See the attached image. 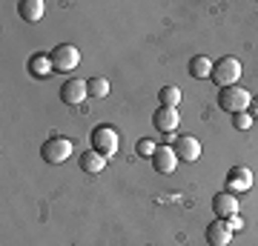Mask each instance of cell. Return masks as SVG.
I'll list each match as a JSON object with an SVG mask.
<instances>
[{"mask_svg":"<svg viewBox=\"0 0 258 246\" xmlns=\"http://www.w3.org/2000/svg\"><path fill=\"white\" fill-rule=\"evenodd\" d=\"M238 77H241V60L238 57H221V60H215L212 63V83L215 86H221V89H227V86H238Z\"/></svg>","mask_w":258,"mask_h":246,"instance_id":"1","label":"cell"},{"mask_svg":"<svg viewBox=\"0 0 258 246\" xmlns=\"http://www.w3.org/2000/svg\"><path fill=\"white\" fill-rule=\"evenodd\" d=\"M249 103H252V95L244 86H227V89L218 92V106L224 112H230V115L249 112Z\"/></svg>","mask_w":258,"mask_h":246,"instance_id":"2","label":"cell"},{"mask_svg":"<svg viewBox=\"0 0 258 246\" xmlns=\"http://www.w3.org/2000/svg\"><path fill=\"white\" fill-rule=\"evenodd\" d=\"M89 140H92L95 152L103 155L106 160L118 152V146H120V137H118V132H115L112 126H95L92 132H89Z\"/></svg>","mask_w":258,"mask_h":246,"instance_id":"3","label":"cell"},{"mask_svg":"<svg viewBox=\"0 0 258 246\" xmlns=\"http://www.w3.org/2000/svg\"><path fill=\"white\" fill-rule=\"evenodd\" d=\"M69 155H72V140H69V137L52 135L49 140H43V146H40V157L52 166L69 160Z\"/></svg>","mask_w":258,"mask_h":246,"instance_id":"4","label":"cell"},{"mask_svg":"<svg viewBox=\"0 0 258 246\" xmlns=\"http://www.w3.org/2000/svg\"><path fill=\"white\" fill-rule=\"evenodd\" d=\"M49 57H52V69H55V72H72V69L81 66V52H78L72 43L55 46V49L49 52Z\"/></svg>","mask_w":258,"mask_h":246,"instance_id":"5","label":"cell"},{"mask_svg":"<svg viewBox=\"0 0 258 246\" xmlns=\"http://www.w3.org/2000/svg\"><path fill=\"white\" fill-rule=\"evenodd\" d=\"M249 189H252V172L247 166H232L227 172V192L241 195V192H249Z\"/></svg>","mask_w":258,"mask_h":246,"instance_id":"6","label":"cell"},{"mask_svg":"<svg viewBox=\"0 0 258 246\" xmlns=\"http://www.w3.org/2000/svg\"><path fill=\"white\" fill-rule=\"evenodd\" d=\"M172 149H175L178 160H186V163H195V160L201 157V143H198V137H192V135H181V137H175Z\"/></svg>","mask_w":258,"mask_h":246,"instance_id":"7","label":"cell"},{"mask_svg":"<svg viewBox=\"0 0 258 246\" xmlns=\"http://www.w3.org/2000/svg\"><path fill=\"white\" fill-rule=\"evenodd\" d=\"M212 212H215V218H232V215H238V195H232V192H218L215 198H212Z\"/></svg>","mask_w":258,"mask_h":246,"instance_id":"8","label":"cell"},{"mask_svg":"<svg viewBox=\"0 0 258 246\" xmlns=\"http://www.w3.org/2000/svg\"><path fill=\"white\" fill-rule=\"evenodd\" d=\"M178 123H181L178 109L161 106V109H155V115H152V126H155V132H161V135H172V132L178 129Z\"/></svg>","mask_w":258,"mask_h":246,"instance_id":"9","label":"cell"},{"mask_svg":"<svg viewBox=\"0 0 258 246\" xmlns=\"http://www.w3.org/2000/svg\"><path fill=\"white\" fill-rule=\"evenodd\" d=\"M89 95V89H86V80H66L63 86H60V101L66 103V106H81L83 98Z\"/></svg>","mask_w":258,"mask_h":246,"instance_id":"10","label":"cell"},{"mask_svg":"<svg viewBox=\"0 0 258 246\" xmlns=\"http://www.w3.org/2000/svg\"><path fill=\"white\" fill-rule=\"evenodd\" d=\"M152 166H155V172H158V175H169V172H175V166H178L175 149H172V146H158L155 155H152Z\"/></svg>","mask_w":258,"mask_h":246,"instance_id":"11","label":"cell"},{"mask_svg":"<svg viewBox=\"0 0 258 246\" xmlns=\"http://www.w3.org/2000/svg\"><path fill=\"white\" fill-rule=\"evenodd\" d=\"M232 240V229L227 226V220H212L210 226H207V243L210 246H230Z\"/></svg>","mask_w":258,"mask_h":246,"instance_id":"12","label":"cell"},{"mask_svg":"<svg viewBox=\"0 0 258 246\" xmlns=\"http://www.w3.org/2000/svg\"><path fill=\"white\" fill-rule=\"evenodd\" d=\"M78 163H81V169H83L86 175H98V172H103V166H106V157L98 155L95 149H89V152H83V155L78 157Z\"/></svg>","mask_w":258,"mask_h":246,"instance_id":"13","label":"cell"},{"mask_svg":"<svg viewBox=\"0 0 258 246\" xmlns=\"http://www.w3.org/2000/svg\"><path fill=\"white\" fill-rule=\"evenodd\" d=\"M18 15L26 20V23H37V20L43 18V0H20Z\"/></svg>","mask_w":258,"mask_h":246,"instance_id":"14","label":"cell"},{"mask_svg":"<svg viewBox=\"0 0 258 246\" xmlns=\"http://www.w3.org/2000/svg\"><path fill=\"white\" fill-rule=\"evenodd\" d=\"M189 74H192L195 80H207V77H212V60L207 55H195L192 60H189Z\"/></svg>","mask_w":258,"mask_h":246,"instance_id":"15","label":"cell"},{"mask_svg":"<svg viewBox=\"0 0 258 246\" xmlns=\"http://www.w3.org/2000/svg\"><path fill=\"white\" fill-rule=\"evenodd\" d=\"M29 72L35 74V77H46V74H52L55 69H52V57L49 55H32V60H29Z\"/></svg>","mask_w":258,"mask_h":246,"instance_id":"16","label":"cell"},{"mask_svg":"<svg viewBox=\"0 0 258 246\" xmlns=\"http://www.w3.org/2000/svg\"><path fill=\"white\" fill-rule=\"evenodd\" d=\"M158 101H161V106H166V109H175L178 103H181V89L178 86H164V89L158 92Z\"/></svg>","mask_w":258,"mask_h":246,"instance_id":"17","label":"cell"},{"mask_svg":"<svg viewBox=\"0 0 258 246\" xmlns=\"http://www.w3.org/2000/svg\"><path fill=\"white\" fill-rule=\"evenodd\" d=\"M86 89H89L92 98H106L109 95V80L106 77H89L86 80Z\"/></svg>","mask_w":258,"mask_h":246,"instance_id":"18","label":"cell"},{"mask_svg":"<svg viewBox=\"0 0 258 246\" xmlns=\"http://www.w3.org/2000/svg\"><path fill=\"white\" fill-rule=\"evenodd\" d=\"M252 123H255V120H252V115H249V112H238V115H232V126L238 129V132H247Z\"/></svg>","mask_w":258,"mask_h":246,"instance_id":"19","label":"cell"},{"mask_svg":"<svg viewBox=\"0 0 258 246\" xmlns=\"http://www.w3.org/2000/svg\"><path fill=\"white\" fill-rule=\"evenodd\" d=\"M155 149H158V146L152 143V140H147V137H144V140H138V143H135V155H138V157H149V160H152Z\"/></svg>","mask_w":258,"mask_h":246,"instance_id":"20","label":"cell"},{"mask_svg":"<svg viewBox=\"0 0 258 246\" xmlns=\"http://www.w3.org/2000/svg\"><path fill=\"white\" fill-rule=\"evenodd\" d=\"M227 226H230L232 232H241V229H244V218H241V215H232V218H227Z\"/></svg>","mask_w":258,"mask_h":246,"instance_id":"21","label":"cell"},{"mask_svg":"<svg viewBox=\"0 0 258 246\" xmlns=\"http://www.w3.org/2000/svg\"><path fill=\"white\" fill-rule=\"evenodd\" d=\"M249 115H252V120H258V98H252V103H249Z\"/></svg>","mask_w":258,"mask_h":246,"instance_id":"22","label":"cell"}]
</instances>
